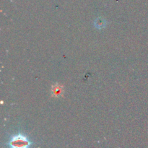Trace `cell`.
I'll return each instance as SVG.
<instances>
[{
	"instance_id": "6da1fadb",
	"label": "cell",
	"mask_w": 148,
	"mask_h": 148,
	"mask_svg": "<svg viewBox=\"0 0 148 148\" xmlns=\"http://www.w3.org/2000/svg\"><path fill=\"white\" fill-rule=\"evenodd\" d=\"M33 144L34 143L27 134L19 131L9 137L7 146L10 148H27L32 147Z\"/></svg>"
},
{
	"instance_id": "7a4b0ae2",
	"label": "cell",
	"mask_w": 148,
	"mask_h": 148,
	"mask_svg": "<svg viewBox=\"0 0 148 148\" xmlns=\"http://www.w3.org/2000/svg\"><path fill=\"white\" fill-rule=\"evenodd\" d=\"M94 27L98 30H102V29L105 28L107 25V21L103 17H97L95 20H94Z\"/></svg>"
},
{
	"instance_id": "3957f363",
	"label": "cell",
	"mask_w": 148,
	"mask_h": 148,
	"mask_svg": "<svg viewBox=\"0 0 148 148\" xmlns=\"http://www.w3.org/2000/svg\"><path fill=\"white\" fill-rule=\"evenodd\" d=\"M51 92L53 97H56V98L60 97L62 95V92H63V87L59 85V84L53 85Z\"/></svg>"
}]
</instances>
